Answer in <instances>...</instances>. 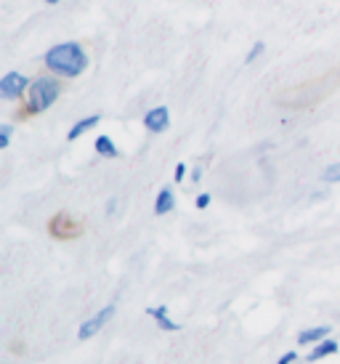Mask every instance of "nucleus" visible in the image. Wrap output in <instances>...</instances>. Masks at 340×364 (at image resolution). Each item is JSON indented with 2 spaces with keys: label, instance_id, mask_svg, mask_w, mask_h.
Segmentation results:
<instances>
[{
  "label": "nucleus",
  "instance_id": "f257e3e1",
  "mask_svg": "<svg viewBox=\"0 0 340 364\" xmlns=\"http://www.w3.org/2000/svg\"><path fill=\"white\" fill-rule=\"evenodd\" d=\"M43 61H46L51 75L64 77V80L80 77L83 72L88 70V53L83 51L80 43H59V46L48 48Z\"/></svg>",
  "mask_w": 340,
  "mask_h": 364
},
{
  "label": "nucleus",
  "instance_id": "f03ea898",
  "mask_svg": "<svg viewBox=\"0 0 340 364\" xmlns=\"http://www.w3.org/2000/svg\"><path fill=\"white\" fill-rule=\"evenodd\" d=\"M61 96V80L56 75H41L30 82L27 91V112L30 114H43L46 109H51L56 99Z\"/></svg>",
  "mask_w": 340,
  "mask_h": 364
},
{
  "label": "nucleus",
  "instance_id": "7ed1b4c3",
  "mask_svg": "<svg viewBox=\"0 0 340 364\" xmlns=\"http://www.w3.org/2000/svg\"><path fill=\"white\" fill-rule=\"evenodd\" d=\"M30 77L27 75H21V72H9L3 80H0V96L6 99V102H16L21 99L24 93L30 91Z\"/></svg>",
  "mask_w": 340,
  "mask_h": 364
},
{
  "label": "nucleus",
  "instance_id": "20e7f679",
  "mask_svg": "<svg viewBox=\"0 0 340 364\" xmlns=\"http://www.w3.org/2000/svg\"><path fill=\"white\" fill-rule=\"evenodd\" d=\"M112 316H115V306H107V309H101L96 316H90V319H85V322L80 324V330H78V338H80V341H88V338H93V335L99 333L104 324L110 322Z\"/></svg>",
  "mask_w": 340,
  "mask_h": 364
},
{
  "label": "nucleus",
  "instance_id": "39448f33",
  "mask_svg": "<svg viewBox=\"0 0 340 364\" xmlns=\"http://www.w3.org/2000/svg\"><path fill=\"white\" fill-rule=\"evenodd\" d=\"M144 125H147V131H149V133L168 131V125H170L168 107H154V109L147 112V114H144Z\"/></svg>",
  "mask_w": 340,
  "mask_h": 364
},
{
  "label": "nucleus",
  "instance_id": "423d86ee",
  "mask_svg": "<svg viewBox=\"0 0 340 364\" xmlns=\"http://www.w3.org/2000/svg\"><path fill=\"white\" fill-rule=\"evenodd\" d=\"M99 122H101V114H90V117H83V120H78V122H75V125L70 128V133H67V139H70V141H78V139H80L83 133H88L90 128H96Z\"/></svg>",
  "mask_w": 340,
  "mask_h": 364
},
{
  "label": "nucleus",
  "instance_id": "0eeeda50",
  "mask_svg": "<svg viewBox=\"0 0 340 364\" xmlns=\"http://www.w3.org/2000/svg\"><path fill=\"white\" fill-rule=\"evenodd\" d=\"M332 333V327H311V330H303V333L298 335V343L300 346H306V343H322L327 335Z\"/></svg>",
  "mask_w": 340,
  "mask_h": 364
},
{
  "label": "nucleus",
  "instance_id": "6e6552de",
  "mask_svg": "<svg viewBox=\"0 0 340 364\" xmlns=\"http://www.w3.org/2000/svg\"><path fill=\"white\" fill-rule=\"evenodd\" d=\"M147 314L157 319L160 330H165V333H176V330H181V327L173 322V319H168V309H165V306H157V309H147Z\"/></svg>",
  "mask_w": 340,
  "mask_h": 364
},
{
  "label": "nucleus",
  "instance_id": "1a4fd4ad",
  "mask_svg": "<svg viewBox=\"0 0 340 364\" xmlns=\"http://www.w3.org/2000/svg\"><path fill=\"white\" fill-rule=\"evenodd\" d=\"M173 205H176V194H173V189H170V186L160 189L157 203H154V213H157V215H165V213L173 210Z\"/></svg>",
  "mask_w": 340,
  "mask_h": 364
},
{
  "label": "nucleus",
  "instance_id": "9d476101",
  "mask_svg": "<svg viewBox=\"0 0 340 364\" xmlns=\"http://www.w3.org/2000/svg\"><path fill=\"white\" fill-rule=\"evenodd\" d=\"M96 154L115 160V157H120V149L115 146V141H112L110 136H99V139H96Z\"/></svg>",
  "mask_w": 340,
  "mask_h": 364
},
{
  "label": "nucleus",
  "instance_id": "9b49d317",
  "mask_svg": "<svg viewBox=\"0 0 340 364\" xmlns=\"http://www.w3.org/2000/svg\"><path fill=\"white\" fill-rule=\"evenodd\" d=\"M335 351H338V343H335V341H322V343L314 348V354L309 356V362H319L324 356H332Z\"/></svg>",
  "mask_w": 340,
  "mask_h": 364
},
{
  "label": "nucleus",
  "instance_id": "f8f14e48",
  "mask_svg": "<svg viewBox=\"0 0 340 364\" xmlns=\"http://www.w3.org/2000/svg\"><path fill=\"white\" fill-rule=\"evenodd\" d=\"M327 183H338L340 181V162H335V165H330L327 171H324V176H322Z\"/></svg>",
  "mask_w": 340,
  "mask_h": 364
},
{
  "label": "nucleus",
  "instance_id": "ddd939ff",
  "mask_svg": "<svg viewBox=\"0 0 340 364\" xmlns=\"http://www.w3.org/2000/svg\"><path fill=\"white\" fill-rule=\"evenodd\" d=\"M263 51H266V46H263V43H255V46H253V48H250V51H248V56H245V64H253V61H255V59H260V53H263Z\"/></svg>",
  "mask_w": 340,
  "mask_h": 364
},
{
  "label": "nucleus",
  "instance_id": "4468645a",
  "mask_svg": "<svg viewBox=\"0 0 340 364\" xmlns=\"http://www.w3.org/2000/svg\"><path fill=\"white\" fill-rule=\"evenodd\" d=\"M9 144H11V125H3V128H0V146L6 149Z\"/></svg>",
  "mask_w": 340,
  "mask_h": 364
},
{
  "label": "nucleus",
  "instance_id": "2eb2a0df",
  "mask_svg": "<svg viewBox=\"0 0 340 364\" xmlns=\"http://www.w3.org/2000/svg\"><path fill=\"white\" fill-rule=\"evenodd\" d=\"M184 178H186V162H179V165H176V181H184Z\"/></svg>",
  "mask_w": 340,
  "mask_h": 364
},
{
  "label": "nucleus",
  "instance_id": "dca6fc26",
  "mask_svg": "<svg viewBox=\"0 0 340 364\" xmlns=\"http://www.w3.org/2000/svg\"><path fill=\"white\" fill-rule=\"evenodd\" d=\"M208 205H211V194H200V197H197V208H200V210H205Z\"/></svg>",
  "mask_w": 340,
  "mask_h": 364
},
{
  "label": "nucleus",
  "instance_id": "f3484780",
  "mask_svg": "<svg viewBox=\"0 0 340 364\" xmlns=\"http://www.w3.org/2000/svg\"><path fill=\"white\" fill-rule=\"evenodd\" d=\"M295 356H298V354H295V351H290V354L282 356V359H280L277 364H292V362H295Z\"/></svg>",
  "mask_w": 340,
  "mask_h": 364
},
{
  "label": "nucleus",
  "instance_id": "a211bd4d",
  "mask_svg": "<svg viewBox=\"0 0 340 364\" xmlns=\"http://www.w3.org/2000/svg\"><path fill=\"white\" fill-rule=\"evenodd\" d=\"M200 176H202V171H200V168H194V171H191V181L197 183V181H200Z\"/></svg>",
  "mask_w": 340,
  "mask_h": 364
},
{
  "label": "nucleus",
  "instance_id": "6ab92c4d",
  "mask_svg": "<svg viewBox=\"0 0 340 364\" xmlns=\"http://www.w3.org/2000/svg\"><path fill=\"white\" fill-rule=\"evenodd\" d=\"M115 208H117V200H110V205H107V213L112 215V213H115Z\"/></svg>",
  "mask_w": 340,
  "mask_h": 364
},
{
  "label": "nucleus",
  "instance_id": "aec40b11",
  "mask_svg": "<svg viewBox=\"0 0 340 364\" xmlns=\"http://www.w3.org/2000/svg\"><path fill=\"white\" fill-rule=\"evenodd\" d=\"M46 3H48V6H56V3H59V0H46Z\"/></svg>",
  "mask_w": 340,
  "mask_h": 364
}]
</instances>
